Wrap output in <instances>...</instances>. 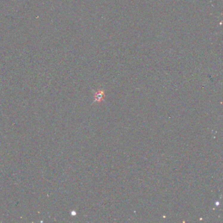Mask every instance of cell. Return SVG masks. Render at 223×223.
Here are the masks:
<instances>
[{
	"mask_svg": "<svg viewBox=\"0 0 223 223\" xmlns=\"http://www.w3.org/2000/svg\"><path fill=\"white\" fill-rule=\"evenodd\" d=\"M105 92L103 90H100L94 94V102L100 103L104 100Z\"/></svg>",
	"mask_w": 223,
	"mask_h": 223,
	"instance_id": "obj_1",
	"label": "cell"
}]
</instances>
